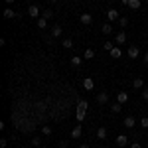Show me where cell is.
Segmentation results:
<instances>
[{
	"label": "cell",
	"instance_id": "35",
	"mask_svg": "<svg viewBox=\"0 0 148 148\" xmlns=\"http://www.w3.org/2000/svg\"><path fill=\"white\" fill-rule=\"evenodd\" d=\"M144 63H146V65H148V51H146V53H144Z\"/></svg>",
	"mask_w": 148,
	"mask_h": 148
},
{
	"label": "cell",
	"instance_id": "5",
	"mask_svg": "<svg viewBox=\"0 0 148 148\" xmlns=\"http://www.w3.org/2000/svg\"><path fill=\"white\" fill-rule=\"evenodd\" d=\"M83 89H85V91H93V89H95V81H93L91 77H89V79H83Z\"/></svg>",
	"mask_w": 148,
	"mask_h": 148
},
{
	"label": "cell",
	"instance_id": "26",
	"mask_svg": "<svg viewBox=\"0 0 148 148\" xmlns=\"http://www.w3.org/2000/svg\"><path fill=\"white\" fill-rule=\"evenodd\" d=\"M53 130H51V126H42V134H46V136H49Z\"/></svg>",
	"mask_w": 148,
	"mask_h": 148
},
{
	"label": "cell",
	"instance_id": "4",
	"mask_svg": "<svg viewBox=\"0 0 148 148\" xmlns=\"http://www.w3.org/2000/svg\"><path fill=\"white\" fill-rule=\"evenodd\" d=\"M79 20H81V24H83V26H91V24H93L91 14H81V16H79Z\"/></svg>",
	"mask_w": 148,
	"mask_h": 148
},
{
	"label": "cell",
	"instance_id": "11",
	"mask_svg": "<svg viewBox=\"0 0 148 148\" xmlns=\"http://www.w3.org/2000/svg\"><path fill=\"white\" fill-rule=\"evenodd\" d=\"M126 101H128V93L121 91V93H119V95H116V103H121V105H125Z\"/></svg>",
	"mask_w": 148,
	"mask_h": 148
},
{
	"label": "cell",
	"instance_id": "25",
	"mask_svg": "<svg viewBox=\"0 0 148 148\" xmlns=\"http://www.w3.org/2000/svg\"><path fill=\"white\" fill-rule=\"evenodd\" d=\"M38 26H40L42 30H46V28H47V20H46V18H40V20H38Z\"/></svg>",
	"mask_w": 148,
	"mask_h": 148
},
{
	"label": "cell",
	"instance_id": "31",
	"mask_svg": "<svg viewBox=\"0 0 148 148\" xmlns=\"http://www.w3.org/2000/svg\"><path fill=\"white\" fill-rule=\"evenodd\" d=\"M44 18H46V20L53 18V12H51V10H44Z\"/></svg>",
	"mask_w": 148,
	"mask_h": 148
},
{
	"label": "cell",
	"instance_id": "7",
	"mask_svg": "<svg viewBox=\"0 0 148 148\" xmlns=\"http://www.w3.org/2000/svg\"><path fill=\"white\" fill-rule=\"evenodd\" d=\"M107 101H109V95H107V91H101L99 95H97V103H99V105H107Z\"/></svg>",
	"mask_w": 148,
	"mask_h": 148
},
{
	"label": "cell",
	"instance_id": "3",
	"mask_svg": "<svg viewBox=\"0 0 148 148\" xmlns=\"http://www.w3.org/2000/svg\"><path fill=\"white\" fill-rule=\"evenodd\" d=\"M125 126H126V128H134V126H136V119H134L132 114L125 116Z\"/></svg>",
	"mask_w": 148,
	"mask_h": 148
},
{
	"label": "cell",
	"instance_id": "18",
	"mask_svg": "<svg viewBox=\"0 0 148 148\" xmlns=\"http://www.w3.org/2000/svg\"><path fill=\"white\" fill-rule=\"evenodd\" d=\"M75 119H77V123H83L85 121V111H75Z\"/></svg>",
	"mask_w": 148,
	"mask_h": 148
},
{
	"label": "cell",
	"instance_id": "9",
	"mask_svg": "<svg viewBox=\"0 0 148 148\" xmlns=\"http://www.w3.org/2000/svg\"><path fill=\"white\" fill-rule=\"evenodd\" d=\"M107 18H109L111 22H113V20H119V12L114 10V8H109V10H107Z\"/></svg>",
	"mask_w": 148,
	"mask_h": 148
},
{
	"label": "cell",
	"instance_id": "28",
	"mask_svg": "<svg viewBox=\"0 0 148 148\" xmlns=\"http://www.w3.org/2000/svg\"><path fill=\"white\" fill-rule=\"evenodd\" d=\"M119 24H121V28H126V26H128V18H125V16L119 18Z\"/></svg>",
	"mask_w": 148,
	"mask_h": 148
},
{
	"label": "cell",
	"instance_id": "36",
	"mask_svg": "<svg viewBox=\"0 0 148 148\" xmlns=\"http://www.w3.org/2000/svg\"><path fill=\"white\" fill-rule=\"evenodd\" d=\"M79 148H89V144H81V146Z\"/></svg>",
	"mask_w": 148,
	"mask_h": 148
},
{
	"label": "cell",
	"instance_id": "14",
	"mask_svg": "<svg viewBox=\"0 0 148 148\" xmlns=\"http://www.w3.org/2000/svg\"><path fill=\"white\" fill-rule=\"evenodd\" d=\"M140 6H142L140 0H128V8H130V10H138Z\"/></svg>",
	"mask_w": 148,
	"mask_h": 148
},
{
	"label": "cell",
	"instance_id": "24",
	"mask_svg": "<svg viewBox=\"0 0 148 148\" xmlns=\"http://www.w3.org/2000/svg\"><path fill=\"white\" fill-rule=\"evenodd\" d=\"M71 65H73V67H79L81 65V57H77V56L71 57Z\"/></svg>",
	"mask_w": 148,
	"mask_h": 148
},
{
	"label": "cell",
	"instance_id": "1",
	"mask_svg": "<svg viewBox=\"0 0 148 148\" xmlns=\"http://www.w3.org/2000/svg\"><path fill=\"white\" fill-rule=\"evenodd\" d=\"M28 16H30V18H38V20H40V6H38V4L28 6Z\"/></svg>",
	"mask_w": 148,
	"mask_h": 148
},
{
	"label": "cell",
	"instance_id": "13",
	"mask_svg": "<svg viewBox=\"0 0 148 148\" xmlns=\"http://www.w3.org/2000/svg\"><path fill=\"white\" fill-rule=\"evenodd\" d=\"M97 138H99V140H105V138H107V128H105V126H99V128H97Z\"/></svg>",
	"mask_w": 148,
	"mask_h": 148
},
{
	"label": "cell",
	"instance_id": "33",
	"mask_svg": "<svg viewBox=\"0 0 148 148\" xmlns=\"http://www.w3.org/2000/svg\"><path fill=\"white\" fill-rule=\"evenodd\" d=\"M6 144H8V140H6V138H2V140H0V148H6Z\"/></svg>",
	"mask_w": 148,
	"mask_h": 148
},
{
	"label": "cell",
	"instance_id": "30",
	"mask_svg": "<svg viewBox=\"0 0 148 148\" xmlns=\"http://www.w3.org/2000/svg\"><path fill=\"white\" fill-rule=\"evenodd\" d=\"M103 47H105L107 51H111V49L114 47V44H113V42H105V46H103Z\"/></svg>",
	"mask_w": 148,
	"mask_h": 148
},
{
	"label": "cell",
	"instance_id": "37",
	"mask_svg": "<svg viewBox=\"0 0 148 148\" xmlns=\"http://www.w3.org/2000/svg\"><path fill=\"white\" fill-rule=\"evenodd\" d=\"M101 148H109V146H101Z\"/></svg>",
	"mask_w": 148,
	"mask_h": 148
},
{
	"label": "cell",
	"instance_id": "15",
	"mask_svg": "<svg viewBox=\"0 0 148 148\" xmlns=\"http://www.w3.org/2000/svg\"><path fill=\"white\" fill-rule=\"evenodd\" d=\"M132 87H134V89H144V81L140 79V77L132 79Z\"/></svg>",
	"mask_w": 148,
	"mask_h": 148
},
{
	"label": "cell",
	"instance_id": "34",
	"mask_svg": "<svg viewBox=\"0 0 148 148\" xmlns=\"http://www.w3.org/2000/svg\"><path fill=\"white\" fill-rule=\"evenodd\" d=\"M130 148H142V144H140V142H132V144H130Z\"/></svg>",
	"mask_w": 148,
	"mask_h": 148
},
{
	"label": "cell",
	"instance_id": "21",
	"mask_svg": "<svg viewBox=\"0 0 148 148\" xmlns=\"http://www.w3.org/2000/svg\"><path fill=\"white\" fill-rule=\"evenodd\" d=\"M61 46L65 47V49H71V47H73V42H71V40H69V38H65V40H63V42H61Z\"/></svg>",
	"mask_w": 148,
	"mask_h": 148
},
{
	"label": "cell",
	"instance_id": "10",
	"mask_svg": "<svg viewBox=\"0 0 148 148\" xmlns=\"http://www.w3.org/2000/svg\"><path fill=\"white\" fill-rule=\"evenodd\" d=\"M81 134H83V128H81V126H75V128L71 130V138H75V140H79Z\"/></svg>",
	"mask_w": 148,
	"mask_h": 148
},
{
	"label": "cell",
	"instance_id": "20",
	"mask_svg": "<svg viewBox=\"0 0 148 148\" xmlns=\"http://www.w3.org/2000/svg\"><path fill=\"white\" fill-rule=\"evenodd\" d=\"M77 111H87V101H77Z\"/></svg>",
	"mask_w": 148,
	"mask_h": 148
},
{
	"label": "cell",
	"instance_id": "27",
	"mask_svg": "<svg viewBox=\"0 0 148 148\" xmlns=\"http://www.w3.org/2000/svg\"><path fill=\"white\" fill-rule=\"evenodd\" d=\"M32 146H36V148H42V140L36 136V138H32Z\"/></svg>",
	"mask_w": 148,
	"mask_h": 148
},
{
	"label": "cell",
	"instance_id": "16",
	"mask_svg": "<svg viewBox=\"0 0 148 148\" xmlns=\"http://www.w3.org/2000/svg\"><path fill=\"white\" fill-rule=\"evenodd\" d=\"M61 32H63V30H61V26H53V28H51V38H59Z\"/></svg>",
	"mask_w": 148,
	"mask_h": 148
},
{
	"label": "cell",
	"instance_id": "8",
	"mask_svg": "<svg viewBox=\"0 0 148 148\" xmlns=\"http://www.w3.org/2000/svg\"><path fill=\"white\" fill-rule=\"evenodd\" d=\"M114 42H116L119 46L126 44V34H125V32H119V34H116V38H114Z\"/></svg>",
	"mask_w": 148,
	"mask_h": 148
},
{
	"label": "cell",
	"instance_id": "19",
	"mask_svg": "<svg viewBox=\"0 0 148 148\" xmlns=\"http://www.w3.org/2000/svg\"><path fill=\"white\" fill-rule=\"evenodd\" d=\"M103 34H105V36L113 34V26H111V24H105V26H103Z\"/></svg>",
	"mask_w": 148,
	"mask_h": 148
},
{
	"label": "cell",
	"instance_id": "29",
	"mask_svg": "<svg viewBox=\"0 0 148 148\" xmlns=\"http://www.w3.org/2000/svg\"><path fill=\"white\" fill-rule=\"evenodd\" d=\"M140 126H142V128H148V116H142V119H140Z\"/></svg>",
	"mask_w": 148,
	"mask_h": 148
},
{
	"label": "cell",
	"instance_id": "38",
	"mask_svg": "<svg viewBox=\"0 0 148 148\" xmlns=\"http://www.w3.org/2000/svg\"><path fill=\"white\" fill-rule=\"evenodd\" d=\"M42 148H47V146H42Z\"/></svg>",
	"mask_w": 148,
	"mask_h": 148
},
{
	"label": "cell",
	"instance_id": "17",
	"mask_svg": "<svg viewBox=\"0 0 148 148\" xmlns=\"http://www.w3.org/2000/svg\"><path fill=\"white\" fill-rule=\"evenodd\" d=\"M83 57H85V59H93V57H95V51H93L91 47H87L85 53H83Z\"/></svg>",
	"mask_w": 148,
	"mask_h": 148
},
{
	"label": "cell",
	"instance_id": "32",
	"mask_svg": "<svg viewBox=\"0 0 148 148\" xmlns=\"http://www.w3.org/2000/svg\"><path fill=\"white\" fill-rule=\"evenodd\" d=\"M142 99L148 103V87H144V89H142Z\"/></svg>",
	"mask_w": 148,
	"mask_h": 148
},
{
	"label": "cell",
	"instance_id": "23",
	"mask_svg": "<svg viewBox=\"0 0 148 148\" xmlns=\"http://www.w3.org/2000/svg\"><path fill=\"white\" fill-rule=\"evenodd\" d=\"M14 16H16L14 10H10V8H6V10H4V18H6V20H10V18H14Z\"/></svg>",
	"mask_w": 148,
	"mask_h": 148
},
{
	"label": "cell",
	"instance_id": "6",
	"mask_svg": "<svg viewBox=\"0 0 148 148\" xmlns=\"http://www.w3.org/2000/svg\"><path fill=\"white\" fill-rule=\"evenodd\" d=\"M126 144H128V136H126V134H119V136H116V146H126Z\"/></svg>",
	"mask_w": 148,
	"mask_h": 148
},
{
	"label": "cell",
	"instance_id": "12",
	"mask_svg": "<svg viewBox=\"0 0 148 148\" xmlns=\"http://www.w3.org/2000/svg\"><path fill=\"white\" fill-rule=\"evenodd\" d=\"M109 53H111V57H113V59H119V57L123 56V49H121V47H113Z\"/></svg>",
	"mask_w": 148,
	"mask_h": 148
},
{
	"label": "cell",
	"instance_id": "22",
	"mask_svg": "<svg viewBox=\"0 0 148 148\" xmlns=\"http://www.w3.org/2000/svg\"><path fill=\"white\" fill-rule=\"evenodd\" d=\"M111 111H113L114 114H116V113H121V111H123V105H121V103H114L113 107H111Z\"/></svg>",
	"mask_w": 148,
	"mask_h": 148
},
{
	"label": "cell",
	"instance_id": "2",
	"mask_svg": "<svg viewBox=\"0 0 148 148\" xmlns=\"http://www.w3.org/2000/svg\"><path fill=\"white\" fill-rule=\"evenodd\" d=\"M138 56H140V47L138 46H130L128 47V57H130V59H136Z\"/></svg>",
	"mask_w": 148,
	"mask_h": 148
}]
</instances>
